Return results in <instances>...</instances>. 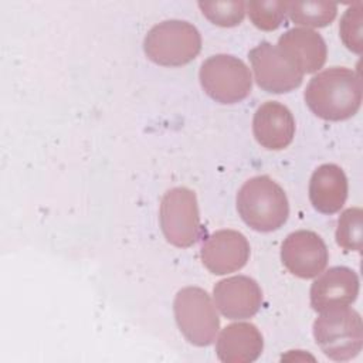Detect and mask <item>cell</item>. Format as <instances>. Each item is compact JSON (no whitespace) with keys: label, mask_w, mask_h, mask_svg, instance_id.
Returning <instances> with one entry per match:
<instances>
[{"label":"cell","mask_w":363,"mask_h":363,"mask_svg":"<svg viewBox=\"0 0 363 363\" xmlns=\"http://www.w3.org/2000/svg\"><path fill=\"white\" fill-rule=\"evenodd\" d=\"M303 98L308 108L320 119H349L362 105L360 75L346 67H330L311 78Z\"/></svg>","instance_id":"1"},{"label":"cell","mask_w":363,"mask_h":363,"mask_svg":"<svg viewBox=\"0 0 363 363\" xmlns=\"http://www.w3.org/2000/svg\"><path fill=\"white\" fill-rule=\"evenodd\" d=\"M237 210L242 221L255 231L281 228L289 216L284 189L268 176L248 179L237 193Z\"/></svg>","instance_id":"2"},{"label":"cell","mask_w":363,"mask_h":363,"mask_svg":"<svg viewBox=\"0 0 363 363\" xmlns=\"http://www.w3.org/2000/svg\"><path fill=\"white\" fill-rule=\"evenodd\" d=\"M312 332L323 354L336 362L356 357L363 347L360 313L349 306L320 312L313 322Z\"/></svg>","instance_id":"3"},{"label":"cell","mask_w":363,"mask_h":363,"mask_svg":"<svg viewBox=\"0 0 363 363\" xmlns=\"http://www.w3.org/2000/svg\"><path fill=\"white\" fill-rule=\"evenodd\" d=\"M201 50L199 30L184 20H166L153 26L145 40L146 57L163 67H180L193 61Z\"/></svg>","instance_id":"4"},{"label":"cell","mask_w":363,"mask_h":363,"mask_svg":"<svg viewBox=\"0 0 363 363\" xmlns=\"http://www.w3.org/2000/svg\"><path fill=\"white\" fill-rule=\"evenodd\" d=\"M199 79L211 99L225 105L245 99L252 88L250 68L244 61L230 54L211 55L203 61Z\"/></svg>","instance_id":"5"},{"label":"cell","mask_w":363,"mask_h":363,"mask_svg":"<svg viewBox=\"0 0 363 363\" xmlns=\"http://www.w3.org/2000/svg\"><path fill=\"white\" fill-rule=\"evenodd\" d=\"M176 323L183 336L194 346H208L220 329V318L210 295L199 286H186L173 302Z\"/></svg>","instance_id":"6"},{"label":"cell","mask_w":363,"mask_h":363,"mask_svg":"<svg viewBox=\"0 0 363 363\" xmlns=\"http://www.w3.org/2000/svg\"><path fill=\"white\" fill-rule=\"evenodd\" d=\"M159 220L163 235L172 245H193L201 233L196 193L187 187L167 190L160 201Z\"/></svg>","instance_id":"7"},{"label":"cell","mask_w":363,"mask_h":363,"mask_svg":"<svg viewBox=\"0 0 363 363\" xmlns=\"http://www.w3.org/2000/svg\"><path fill=\"white\" fill-rule=\"evenodd\" d=\"M257 85L271 94L291 92L302 84L303 74L268 41H262L248 52Z\"/></svg>","instance_id":"8"},{"label":"cell","mask_w":363,"mask_h":363,"mask_svg":"<svg viewBox=\"0 0 363 363\" xmlns=\"http://www.w3.org/2000/svg\"><path fill=\"white\" fill-rule=\"evenodd\" d=\"M281 259L292 275L309 279L318 277L326 268L329 254L325 241L316 233L298 230L284 240Z\"/></svg>","instance_id":"9"},{"label":"cell","mask_w":363,"mask_h":363,"mask_svg":"<svg viewBox=\"0 0 363 363\" xmlns=\"http://www.w3.org/2000/svg\"><path fill=\"white\" fill-rule=\"evenodd\" d=\"M203 265L214 275H225L241 269L250 258V244L244 234L235 230H218L201 245Z\"/></svg>","instance_id":"10"},{"label":"cell","mask_w":363,"mask_h":363,"mask_svg":"<svg viewBox=\"0 0 363 363\" xmlns=\"http://www.w3.org/2000/svg\"><path fill=\"white\" fill-rule=\"evenodd\" d=\"M213 298L224 318L247 319L259 311L262 291L255 279L247 275H234L214 285Z\"/></svg>","instance_id":"11"},{"label":"cell","mask_w":363,"mask_h":363,"mask_svg":"<svg viewBox=\"0 0 363 363\" xmlns=\"http://www.w3.org/2000/svg\"><path fill=\"white\" fill-rule=\"evenodd\" d=\"M359 277L347 267H332L322 271L311 286V306L316 312L343 308L356 301Z\"/></svg>","instance_id":"12"},{"label":"cell","mask_w":363,"mask_h":363,"mask_svg":"<svg viewBox=\"0 0 363 363\" xmlns=\"http://www.w3.org/2000/svg\"><path fill=\"white\" fill-rule=\"evenodd\" d=\"M252 133L268 150L285 149L295 136V119L291 111L277 102L267 101L254 113Z\"/></svg>","instance_id":"13"},{"label":"cell","mask_w":363,"mask_h":363,"mask_svg":"<svg viewBox=\"0 0 363 363\" xmlns=\"http://www.w3.org/2000/svg\"><path fill=\"white\" fill-rule=\"evenodd\" d=\"M277 47L302 74H312L320 69L328 55L322 35L305 27L285 31L278 38Z\"/></svg>","instance_id":"14"},{"label":"cell","mask_w":363,"mask_h":363,"mask_svg":"<svg viewBox=\"0 0 363 363\" xmlns=\"http://www.w3.org/2000/svg\"><path fill=\"white\" fill-rule=\"evenodd\" d=\"M264 349V337L259 329L250 322L227 325L216 342V354L224 363L255 362Z\"/></svg>","instance_id":"15"},{"label":"cell","mask_w":363,"mask_h":363,"mask_svg":"<svg viewBox=\"0 0 363 363\" xmlns=\"http://www.w3.org/2000/svg\"><path fill=\"white\" fill-rule=\"evenodd\" d=\"M347 199V179L342 167L333 163L320 164L309 180V200L323 214L337 213Z\"/></svg>","instance_id":"16"},{"label":"cell","mask_w":363,"mask_h":363,"mask_svg":"<svg viewBox=\"0 0 363 363\" xmlns=\"http://www.w3.org/2000/svg\"><path fill=\"white\" fill-rule=\"evenodd\" d=\"M289 18L299 26L326 27L337 13V4L330 1H286Z\"/></svg>","instance_id":"17"},{"label":"cell","mask_w":363,"mask_h":363,"mask_svg":"<svg viewBox=\"0 0 363 363\" xmlns=\"http://www.w3.org/2000/svg\"><path fill=\"white\" fill-rule=\"evenodd\" d=\"M336 242L346 251H362L363 211L359 207L345 210L337 218Z\"/></svg>","instance_id":"18"},{"label":"cell","mask_w":363,"mask_h":363,"mask_svg":"<svg viewBox=\"0 0 363 363\" xmlns=\"http://www.w3.org/2000/svg\"><path fill=\"white\" fill-rule=\"evenodd\" d=\"M247 13L252 24L264 31L277 30L285 20L286 1L261 0L245 3Z\"/></svg>","instance_id":"19"},{"label":"cell","mask_w":363,"mask_h":363,"mask_svg":"<svg viewBox=\"0 0 363 363\" xmlns=\"http://www.w3.org/2000/svg\"><path fill=\"white\" fill-rule=\"evenodd\" d=\"M199 7L203 16L220 27L238 26L245 16V3L235 1H200Z\"/></svg>","instance_id":"20"},{"label":"cell","mask_w":363,"mask_h":363,"mask_svg":"<svg viewBox=\"0 0 363 363\" xmlns=\"http://www.w3.org/2000/svg\"><path fill=\"white\" fill-rule=\"evenodd\" d=\"M362 23H363V4L357 1L345 11L339 26V33L343 44L356 54H360L363 48Z\"/></svg>","instance_id":"21"}]
</instances>
